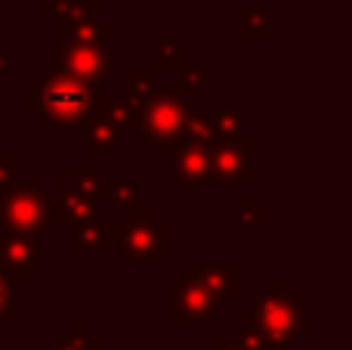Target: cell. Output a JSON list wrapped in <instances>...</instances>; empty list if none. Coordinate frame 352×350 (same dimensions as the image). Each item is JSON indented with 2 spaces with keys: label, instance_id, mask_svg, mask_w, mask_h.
<instances>
[{
  "label": "cell",
  "instance_id": "cell-1",
  "mask_svg": "<svg viewBox=\"0 0 352 350\" xmlns=\"http://www.w3.org/2000/svg\"><path fill=\"white\" fill-rule=\"evenodd\" d=\"M50 109H65V112H78L80 105H84V90L80 87H72V84H56L53 90H50Z\"/></svg>",
  "mask_w": 352,
  "mask_h": 350
}]
</instances>
